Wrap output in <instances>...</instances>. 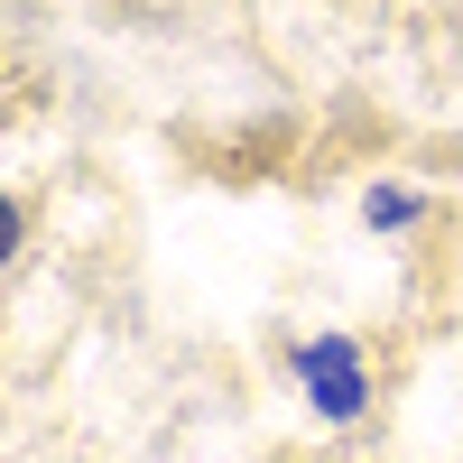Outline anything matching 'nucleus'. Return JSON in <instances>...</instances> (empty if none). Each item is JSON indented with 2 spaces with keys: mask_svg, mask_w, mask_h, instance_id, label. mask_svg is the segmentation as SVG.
I'll return each mask as SVG.
<instances>
[{
  "mask_svg": "<svg viewBox=\"0 0 463 463\" xmlns=\"http://www.w3.org/2000/svg\"><path fill=\"white\" fill-rule=\"evenodd\" d=\"M297 371H306V390H316V408H325V417H362V353H353L343 334L306 343Z\"/></svg>",
  "mask_w": 463,
  "mask_h": 463,
  "instance_id": "1",
  "label": "nucleus"
}]
</instances>
